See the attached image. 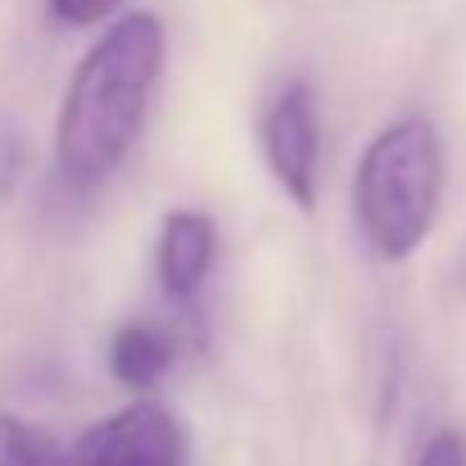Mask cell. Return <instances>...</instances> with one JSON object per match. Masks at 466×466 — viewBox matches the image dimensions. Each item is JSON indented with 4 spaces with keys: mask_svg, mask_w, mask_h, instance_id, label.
<instances>
[{
    "mask_svg": "<svg viewBox=\"0 0 466 466\" xmlns=\"http://www.w3.org/2000/svg\"><path fill=\"white\" fill-rule=\"evenodd\" d=\"M0 466H73V453H64L36 421L0 412Z\"/></svg>",
    "mask_w": 466,
    "mask_h": 466,
    "instance_id": "7",
    "label": "cell"
},
{
    "mask_svg": "<svg viewBox=\"0 0 466 466\" xmlns=\"http://www.w3.org/2000/svg\"><path fill=\"white\" fill-rule=\"evenodd\" d=\"M263 155L281 190L312 213L317 208V163H321V123L309 82H290L263 114Z\"/></svg>",
    "mask_w": 466,
    "mask_h": 466,
    "instance_id": "3",
    "label": "cell"
},
{
    "mask_svg": "<svg viewBox=\"0 0 466 466\" xmlns=\"http://www.w3.org/2000/svg\"><path fill=\"white\" fill-rule=\"evenodd\" d=\"M163 55L167 36L155 14H123L73 68L55 123V167L73 190L109 181L132 155L155 100Z\"/></svg>",
    "mask_w": 466,
    "mask_h": 466,
    "instance_id": "1",
    "label": "cell"
},
{
    "mask_svg": "<svg viewBox=\"0 0 466 466\" xmlns=\"http://www.w3.org/2000/svg\"><path fill=\"white\" fill-rule=\"evenodd\" d=\"M412 466H466V440L458 431H435L426 444H421V453H417V462Z\"/></svg>",
    "mask_w": 466,
    "mask_h": 466,
    "instance_id": "8",
    "label": "cell"
},
{
    "mask_svg": "<svg viewBox=\"0 0 466 466\" xmlns=\"http://www.w3.org/2000/svg\"><path fill=\"white\" fill-rule=\"evenodd\" d=\"M218 258V222L195 208H172L158 227V286L167 299H195Z\"/></svg>",
    "mask_w": 466,
    "mask_h": 466,
    "instance_id": "5",
    "label": "cell"
},
{
    "mask_svg": "<svg viewBox=\"0 0 466 466\" xmlns=\"http://www.w3.org/2000/svg\"><path fill=\"white\" fill-rule=\"evenodd\" d=\"M444 199V146L426 118H399L371 137L353 172V213L367 249L403 263L435 231Z\"/></svg>",
    "mask_w": 466,
    "mask_h": 466,
    "instance_id": "2",
    "label": "cell"
},
{
    "mask_svg": "<svg viewBox=\"0 0 466 466\" xmlns=\"http://www.w3.org/2000/svg\"><path fill=\"white\" fill-rule=\"evenodd\" d=\"M181 426L158 403H127L96 421L73 449V466H181Z\"/></svg>",
    "mask_w": 466,
    "mask_h": 466,
    "instance_id": "4",
    "label": "cell"
},
{
    "mask_svg": "<svg viewBox=\"0 0 466 466\" xmlns=\"http://www.w3.org/2000/svg\"><path fill=\"white\" fill-rule=\"evenodd\" d=\"M172 367V339L158 330V326H146V321H127L114 330L109 339V376L127 390H150L167 376Z\"/></svg>",
    "mask_w": 466,
    "mask_h": 466,
    "instance_id": "6",
    "label": "cell"
},
{
    "mask_svg": "<svg viewBox=\"0 0 466 466\" xmlns=\"http://www.w3.org/2000/svg\"><path fill=\"white\" fill-rule=\"evenodd\" d=\"M123 0H50L55 18L68 23V27H91V23H105Z\"/></svg>",
    "mask_w": 466,
    "mask_h": 466,
    "instance_id": "9",
    "label": "cell"
},
{
    "mask_svg": "<svg viewBox=\"0 0 466 466\" xmlns=\"http://www.w3.org/2000/svg\"><path fill=\"white\" fill-rule=\"evenodd\" d=\"M18 167H23V146H18V137L9 132V137H0V190L14 186Z\"/></svg>",
    "mask_w": 466,
    "mask_h": 466,
    "instance_id": "10",
    "label": "cell"
}]
</instances>
